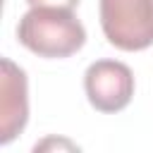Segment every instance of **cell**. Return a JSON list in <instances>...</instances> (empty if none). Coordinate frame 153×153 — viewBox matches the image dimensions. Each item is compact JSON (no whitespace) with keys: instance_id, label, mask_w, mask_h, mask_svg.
Wrapping results in <instances>:
<instances>
[{"instance_id":"3","label":"cell","mask_w":153,"mask_h":153,"mask_svg":"<svg viewBox=\"0 0 153 153\" xmlns=\"http://www.w3.org/2000/svg\"><path fill=\"white\" fill-rule=\"evenodd\" d=\"M84 88L96 110L120 112L134 96V74L124 62L98 60L84 74Z\"/></svg>"},{"instance_id":"4","label":"cell","mask_w":153,"mask_h":153,"mask_svg":"<svg viewBox=\"0 0 153 153\" xmlns=\"http://www.w3.org/2000/svg\"><path fill=\"white\" fill-rule=\"evenodd\" d=\"M0 143H10L26 124L29 100H26V76L24 72L2 60V98H0Z\"/></svg>"},{"instance_id":"1","label":"cell","mask_w":153,"mask_h":153,"mask_svg":"<svg viewBox=\"0 0 153 153\" xmlns=\"http://www.w3.org/2000/svg\"><path fill=\"white\" fill-rule=\"evenodd\" d=\"M19 43L41 57H67L86 41L84 24L65 7H31L17 26Z\"/></svg>"},{"instance_id":"5","label":"cell","mask_w":153,"mask_h":153,"mask_svg":"<svg viewBox=\"0 0 153 153\" xmlns=\"http://www.w3.org/2000/svg\"><path fill=\"white\" fill-rule=\"evenodd\" d=\"M31 7H65V10H74L79 5V0H26Z\"/></svg>"},{"instance_id":"2","label":"cell","mask_w":153,"mask_h":153,"mask_svg":"<svg viewBox=\"0 0 153 153\" xmlns=\"http://www.w3.org/2000/svg\"><path fill=\"white\" fill-rule=\"evenodd\" d=\"M100 26L120 50H143L153 43V0H100Z\"/></svg>"}]
</instances>
